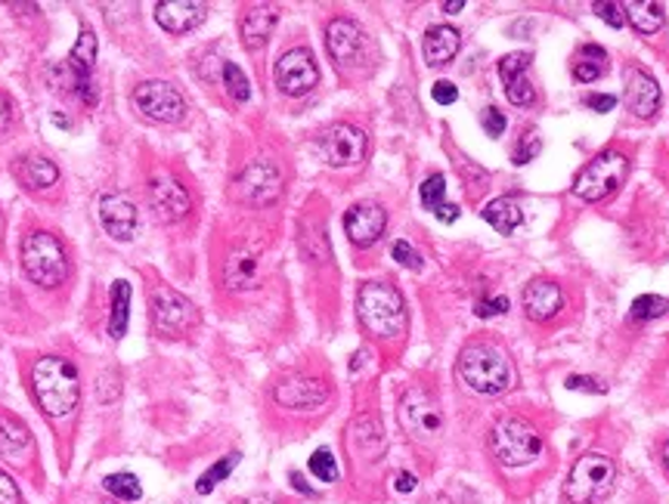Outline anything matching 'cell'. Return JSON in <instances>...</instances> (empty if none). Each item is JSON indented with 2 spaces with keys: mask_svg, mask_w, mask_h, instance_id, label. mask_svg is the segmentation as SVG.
<instances>
[{
  "mask_svg": "<svg viewBox=\"0 0 669 504\" xmlns=\"http://www.w3.org/2000/svg\"><path fill=\"white\" fill-rule=\"evenodd\" d=\"M236 462H239V455H230V458H223L221 464H214V467H211V470L205 474L202 480H199V492H202V495H208V492L214 489V483L226 480V474H230V470L236 467Z\"/></svg>",
  "mask_w": 669,
  "mask_h": 504,
  "instance_id": "cell-39",
  "label": "cell"
},
{
  "mask_svg": "<svg viewBox=\"0 0 669 504\" xmlns=\"http://www.w3.org/2000/svg\"><path fill=\"white\" fill-rule=\"evenodd\" d=\"M565 310V291L552 279H533L524 291V313L533 323H552Z\"/></svg>",
  "mask_w": 669,
  "mask_h": 504,
  "instance_id": "cell-18",
  "label": "cell"
},
{
  "mask_svg": "<svg viewBox=\"0 0 669 504\" xmlns=\"http://www.w3.org/2000/svg\"><path fill=\"white\" fill-rule=\"evenodd\" d=\"M484 217H487V223L496 232L511 236L524 223V211H521V204L515 202V199H496V202H490L484 207Z\"/></svg>",
  "mask_w": 669,
  "mask_h": 504,
  "instance_id": "cell-29",
  "label": "cell"
},
{
  "mask_svg": "<svg viewBox=\"0 0 669 504\" xmlns=\"http://www.w3.org/2000/svg\"><path fill=\"white\" fill-rule=\"evenodd\" d=\"M273 403L288 412H320L332 403V383L313 375H292L273 387Z\"/></svg>",
  "mask_w": 669,
  "mask_h": 504,
  "instance_id": "cell-10",
  "label": "cell"
},
{
  "mask_svg": "<svg viewBox=\"0 0 669 504\" xmlns=\"http://www.w3.org/2000/svg\"><path fill=\"white\" fill-rule=\"evenodd\" d=\"M595 13H598V20L608 22L610 28H620V25L627 22L623 3H608V0H602V3H595Z\"/></svg>",
  "mask_w": 669,
  "mask_h": 504,
  "instance_id": "cell-40",
  "label": "cell"
},
{
  "mask_svg": "<svg viewBox=\"0 0 669 504\" xmlns=\"http://www.w3.org/2000/svg\"><path fill=\"white\" fill-rule=\"evenodd\" d=\"M586 105L589 109H595V112H610V109L617 105V100L608 97V93H592V97H586Z\"/></svg>",
  "mask_w": 669,
  "mask_h": 504,
  "instance_id": "cell-47",
  "label": "cell"
},
{
  "mask_svg": "<svg viewBox=\"0 0 669 504\" xmlns=\"http://www.w3.org/2000/svg\"><path fill=\"white\" fill-rule=\"evenodd\" d=\"M394 261L404 263L406 269H422V257L412 251L409 242H394Z\"/></svg>",
  "mask_w": 669,
  "mask_h": 504,
  "instance_id": "cell-43",
  "label": "cell"
},
{
  "mask_svg": "<svg viewBox=\"0 0 669 504\" xmlns=\"http://www.w3.org/2000/svg\"><path fill=\"white\" fill-rule=\"evenodd\" d=\"M437 220H444V223L459 220V207H456V204H444V207L437 211Z\"/></svg>",
  "mask_w": 669,
  "mask_h": 504,
  "instance_id": "cell-51",
  "label": "cell"
},
{
  "mask_svg": "<svg viewBox=\"0 0 669 504\" xmlns=\"http://www.w3.org/2000/svg\"><path fill=\"white\" fill-rule=\"evenodd\" d=\"M528 68H530V53H508L499 62V75L506 81V97L511 105H521L528 109L536 102V90L533 84L528 81Z\"/></svg>",
  "mask_w": 669,
  "mask_h": 504,
  "instance_id": "cell-21",
  "label": "cell"
},
{
  "mask_svg": "<svg viewBox=\"0 0 669 504\" xmlns=\"http://www.w3.org/2000/svg\"><path fill=\"white\" fill-rule=\"evenodd\" d=\"M276 22H280V13H276L273 7H251L243 16V22H239L245 47H248V50H261V47L270 41Z\"/></svg>",
  "mask_w": 669,
  "mask_h": 504,
  "instance_id": "cell-26",
  "label": "cell"
},
{
  "mask_svg": "<svg viewBox=\"0 0 669 504\" xmlns=\"http://www.w3.org/2000/svg\"><path fill=\"white\" fill-rule=\"evenodd\" d=\"M506 310H508L506 298H490V301L478 303V310H474V313L487 319V316H496V313H506Z\"/></svg>",
  "mask_w": 669,
  "mask_h": 504,
  "instance_id": "cell-46",
  "label": "cell"
},
{
  "mask_svg": "<svg viewBox=\"0 0 669 504\" xmlns=\"http://www.w3.org/2000/svg\"><path fill=\"white\" fill-rule=\"evenodd\" d=\"M292 483H295V489H298V492H305V495H313V489L305 483V477H301V474H292Z\"/></svg>",
  "mask_w": 669,
  "mask_h": 504,
  "instance_id": "cell-53",
  "label": "cell"
},
{
  "mask_svg": "<svg viewBox=\"0 0 669 504\" xmlns=\"http://www.w3.org/2000/svg\"><path fill=\"white\" fill-rule=\"evenodd\" d=\"M629 174V159L620 149H605L602 155H595L592 162L577 174L573 180V192L583 202H605L608 196H614Z\"/></svg>",
  "mask_w": 669,
  "mask_h": 504,
  "instance_id": "cell-7",
  "label": "cell"
},
{
  "mask_svg": "<svg viewBox=\"0 0 669 504\" xmlns=\"http://www.w3.org/2000/svg\"><path fill=\"white\" fill-rule=\"evenodd\" d=\"M32 445V433L28 427L10 415H0V455L3 458H20L22 452Z\"/></svg>",
  "mask_w": 669,
  "mask_h": 504,
  "instance_id": "cell-30",
  "label": "cell"
},
{
  "mask_svg": "<svg viewBox=\"0 0 669 504\" xmlns=\"http://www.w3.org/2000/svg\"><path fill=\"white\" fill-rule=\"evenodd\" d=\"M102 483H106V489H109L119 502H140L143 499V486L134 474H112V477H106Z\"/></svg>",
  "mask_w": 669,
  "mask_h": 504,
  "instance_id": "cell-34",
  "label": "cell"
},
{
  "mask_svg": "<svg viewBox=\"0 0 669 504\" xmlns=\"http://www.w3.org/2000/svg\"><path fill=\"white\" fill-rule=\"evenodd\" d=\"M462 7H466V0H453V3H444L446 13H459Z\"/></svg>",
  "mask_w": 669,
  "mask_h": 504,
  "instance_id": "cell-55",
  "label": "cell"
},
{
  "mask_svg": "<svg viewBox=\"0 0 669 504\" xmlns=\"http://www.w3.org/2000/svg\"><path fill=\"white\" fill-rule=\"evenodd\" d=\"M369 140L360 127L354 124H332L320 137V152H323L325 164L332 167H354L366 159Z\"/></svg>",
  "mask_w": 669,
  "mask_h": 504,
  "instance_id": "cell-14",
  "label": "cell"
},
{
  "mask_svg": "<svg viewBox=\"0 0 669 504\" xmlns=\"http://www.w3.org/2000/svg\"><path fill=\"white\" fill-rule=\"evenodd\" d=\"M100 220L106 232L119 242H127L137 232V207L127 202L124 196H102L100 199Z\"/></svg>",
  "mask_w": 669,
  "mask_h": 504,
  "instance_id": "cell-24",
  "label": "cell"
},
{
  "mask_svg": "<svg viewBox=\"0 0 669 504\" xmlns=\"http://www.w3.org/2000/svg\"><path fill=\"white\" fill-rule=\"evenodd\" d=\"M134 105L140 109L149 122L177 124L186 115V100L183 93L168 81H143L134 90Z\"/></svg>",
  "mask_w": 669,
  "mask_h": 504,
  "instance_id": "cell-12",
  "label": "cell"
},
{
  "mask_svg": "<svg viewBox=\"0 0 669 504\" xmlns=\"http://www.w3.org/2000/svg\"><path fill=\"white\" fill-rule=\"evenodd\" d=\"M236 504H280V499H270V495H248V499H239Z\"/></svg>",
  "mask_w": 669,
  "mask_h": 504,
  "instance_id": "cell-52",
  "label": "cell"
},
{
  "mask_svg": "<svg viewBox=\"0 0 669 504\" xmlns=\"http://www.w3.org/2000/svg\"><path fill=\"white\" fill-rule=\"evenodd\" d=\"M669 310V301L667 298H657V294H645V298H639V301L632 303V319L635 323H648V319H657V316H664Z\"/></svg>",
  "mask_w": 669,
  "mask_h": 504,
  "instance_id": "cell-36",
  "label": "cell"
},
{
  "mask_svg": "<svg viewBox=\"0 0 669 504\" xmlns=\"http://www.w3.org/2000/svg\"><path fill=\"white\" fill-rule=\"evenodd\" d=\"M623 13H627V20L632 22V28H635L639 35H657V32L664 28V7H660V3L639 0V3H627Z\"/></svg>",
  "mask_w": 669,
  "mask_h": 504,
  "instance_id": "cell-31",
  "label": "cell"
},
{
  "mask_svg": "<svg viewBox=\"0 0 669 504\" xmlns=\"http://www.w3.org/2000/svg\"><path fill=\"white\" fill-rule=\"evenodd\" d=\"M13 122V102L7 93H0V130H7Z\"/></svg>",
  "mask_w": 669,
  "mask_h": 504,
  "instance_id": "cell-48",
  "label": "cell"
},
{
  "mask_svg": "<svg viewBox=\"0 0 669 504\" xmlns=\"http://www.w3.org/2000/svg\"><path fill=\"white\" fill-rule=\"evenodd\" d=\"M617 486V458L608 449H586L570 464L568 480L561 486L565 504H605Z\"/></svg>",
  "mask_w": 669,
  "mask_h": 504,
  "instance_id": "cell-3",
  "label": "cell"
},
{
  "mask_svg": "<svg viewBox=\"0 0 669 504\" xmlns=\"http://www.w3.org/2000/svg\"><path fill=\"white\" fill-rule=\"evenodd\" d=\"M94 62H97V35H94L90 28H84L82 38H78V43L72 47V53H69L65 65H69V72L75 75L78 93H82V100L87 102V105H94V102H97V93H94V87H90Z\"/></svg>",
  "mask_w": 669,
  "mask_h": 504,
  "instance_id": "cell-20",
  "label": "cell"
},
{
  "mask_svg": "<svg viewBox=\"0 0 669 504\" xmlns=\"http://www.w3.org/2000/svg\"><path fill=\"white\" fill-rule=\"evenodd\" d=\"M0 504H20V489L0 470Z\"/></svg>",
  "mask_w": 669,
  "mask_h": 504,
  "instance_id": "cell-44",
  "label": "cell"
},
{
  "mask_svg": "<svg viewBox=\"0 0 669 504\" xmlns=\"http://www.w3.org/2000/svg\"><path fill=\"white\" fill-rule=\"evenodd\" d=\"M156 20L171 35H186L205 22V3L199 0H168L156 7Z\"/></svg>",
  "mask_w": 669,
  "mask_h": 504,
  "instance_id": "cell-23",
  "label": "cell"
},
{
  "mask_svg": "<svg viewBox=\"0 0 669 504\" xmlns=\"http://www.w3.org/2000/svg\"><path fill=\"white\" fill-rule=\"evenodd\" d=\"M127 316H131V285L115 282L112 285V316H109V335L112 338H124Z\"/></svg>",
  "mask_w": 669,
  "mask_h": 504,
  "instance_id": "cell-33",
  "label": "cell"
},
{
  "mask_svg": "<svg viewBox=\"0 0 669 504\" xmlns=\"http://www.w3.org/2000/svg\"><path fill=\"white\" fill-rule=\"evenodd\" d=\"M22 266H25L28 279L44 285V288H57L69 276V257L62 251L60 239L50 236V232L25 236V242H22Z\"/></svg>",
  "mask_w": 669,
  "mask_h": 504,
  "instance_id": "cell-8",
  "label": "cell"
},
{
  "mask_svg": "<svg viewBox=\"0 0 669 504\" xmlns=\"http://www.w3.org/2000/svg\"><path fill=\"white\" fill-rule=\"evenodd\" d=\"M347 449L357 462L379 464L385 458V433L372 415H360L347 427Z\"/></svg>",
  "mask_w": 669,
  "mask_h": 504,
  "instance_id": "cell-17",
  "label": "cell"
},
{
  "mask_svg": "<svg viewBox=\"0 0 669 504\" xmlns=\"http://www.w3.org/2000/svg\"><path fill=\"white\" fill-rule=\"evenodd\" d=\"M444 192H446V180L441 177V174H431L425 182H422V204H425L428 211H441L444 207Z\"/></svg>",
  "mask_w": 669,
  "mask_h": 504,
  "instance_id": "cell-38",
  "label": "cell"
},
{
  "mask_svg": "<svg viewBox=\"0 0 669 504\" xmlns=\"http://www.w3.org/2000/svg\"><path fill=\"white\" fill-rule=\"evenodd\" d=\"M385 226H387L385 207L375 202L354 204L345 217L347 239L357 244V248H369V244L379 242V239L385 236Z\"/></svg>",
  "mask_w": 669,
  "mask_h": 504,
  "instance_id": "cell-16",
  "label": "cell"
},
{
  "mask_svg": "<svg viewBox=\"0 0 669 504\" xmlns=\"http://www.w3.org/2000/svg\"><path fill=\"white\" fill-rule=\"evenodd\" d=\"M540 149H543V142H540V137H536V134H528L524 140L518 142V149H515V164L533 162V159L540 155Z\"/></svg>",
  "mask_w": 669,
  "mask_h": 504,
  "instance_id": "cell-41",
  "label": "cell"
},
{
  "mask_svg": "<svg viewBox=\"0 0 669 504\" xmlns=\"http://www.w3.org/2000/svg\"><path fill=\"white\" fill-rule=\"evenodd\" d=\"M459 47H462V38H459V32L449 28V25L428 28L425 43H422L428 65H446V62H453V56L459 53Z\"/></svg>",
  "mask_w": 669,
  "mask_h": 504,
  "instance_id": "cell-27",
  "label": "cell"
},
{
  "mask_svg": "<svg viewBox=\"0 0 669 504\" xmlns=\"http://www.w3.org/2000/svg\"><path fill=\"white\" fill-rule=\"evenodd\" d=\"M627 105L632 115L651 118L660 109V87L642 68H629L627 75Z\"/></svg>",
  "mask_w": 669,
  "mask_h": 504,
  "instance_id": "cell-25",
  "label": "cell"
},
{
  "mask_svg": "<svg viewBox=\"0 0 669 504\" xmlns=\"http://www.w3.org/2000/svg\"><path fill=\"white\" fill-rule=\"evenodd\" d=\"M102 504H112V502H102Z\"/></svg>",
  "mask_w": 669,
  "mask_h": 504,
  "instance_id": "cell-57",
  "label": "cell"
},
{
  "mask_svg": "<svg viewBox=\"0 0 669 504\" xmlns=\"http://www.w3.org/2000/svg\"><path fill=\"white\" fill-rule=\"evenodd\" d=\"M236 196L245 204H255V207H264L273 204L283 196V177L276 171V164L270 162H251L239 174L236 180Z\"/></svg>",
  "mask_w": 669,
  "mask_h": 504,
  "instance_id": "cell-15",
  "label": "cell"
},
{
  "mask_svg": "<svg viewBox=\"0 0 669 504\" xmlns=\"http://www.w3.org/2000/svg\"><path fill=\"white\" fill-rule=\"evenodd\" d=\"M425 504H453V499H449V495H434V499Z\"/></svg>",
  "mask_w": 669,
  "mask_h": 504,
  "instance_id": "cell-56",
  "label": "cell"
},
{
  "mask_svg": "<svg viewBox=\"0 0 669 504\" xmlns=\"http://www.w3.org/2000/svg\"><path fill=\"white\" fill-rule=\"evenodd\" d=\"M310 470H313V477L323 480V483H335V480H338V464H335V458H332L329 449H317V452H313Z\"/></svg>",
  "mask_w": 669,
  "mask_h": 504,
  "instance_id": "cell-37",
  "label": "cell"
},
{
  "mask_svg": "<svg viewBox=\"0 0 669 504\" xmlns=\"http://www.w3.org/2000/svg\"><path fill=\"white\" fill-rule=\"evenodd\" d=\"M434 100L441 102V105H453V102L459 100V90H456V84H449V81L434 84Z\"/></svg>",
  "mask_w": 669,
  "mask_h": 504,
  "instance_id": "cell-45",
  "label": "cell"
},
{
  "mask_svg": "<svg viewBox=\"0 0 669 504\" xmlns=\"http://www.w3.org/2000/svg\"><path fill=\"white\" fill-rule=\"evenodd\" d=\"M481 124H484V130H487V137H503V130H506V115L499 112V109H484V115H481Z\"/></svg>",
  "mask_w": 669,
  "mask_h": 504,
  "instance_id": "cell-42",
  "label": "cell"
},
{
  "mask_svg": "<svg viewBox=\"0 0 669 504\" xmlns=\"http://www.w3.org/2000/svg\"><path fill=\"white\" fill-rule=\"evenodd\" d=\"M149 199H152L156 214L168 223L183 220V217L189 214V207H193L189 192H186V189H183L181 182L174 180V177H164V174L152 180V186H149Z\"/></svg>",
  "mask_w": 669,
  "mask_h": 504,
  "instance_id": "cell-19",
  "label": "cell"
},
{
  "mask_svg": "<svg viewBox=\"0 0 669 504\" xmlns=\"http://www.w3.org/2000/svg\"><path fill=\"white\" fill-rule=\"evenodd\" d=\"M261 282V254L251 248H236L223 263V285L230 291H251Z\"/></svg>",
  "mask_w": 669,
  "mask_h": 504,
  "instance_id": "cell-22",
  "label": "cell"
},
{
  "mask_svg": "<svg viewBox=\"0 0 669 504\" xmlns=\"http://www.w3.org/2000/svg\"><path fill=\"white\" fill-rule=\"evenodd\" d=\"M397 418L412 443L434 445L444 437V408L425 387H406L400 405H397Z\"/></svg>",
  "mask_w": 669,
  "mask_h": 504,
  "instance_id": "cell-6",
  "label": "cell"
},
{
  "mask_svg": "<svg viewBox=\"0 0 669 504\" xmlns=\"http://www.w3.org/2000/svg\"><path fill=\"white\" fill-rule=\"evenodd\" d=\"M568 387L570 390H589V393H602L605 390L602 383H595L592 378H570Z\"/></svg>",
  "mask_w": 669,
  "mask_h": 504,
  "instance_id": "cell-49",
  "label": "cell"
},
{
  "mask_svg": "<svg viewBox=\"0 0 669 504\" xmlns=\"http://www.w3.org/2000/svg\"><path fill=\"white\" fill-rule=\"evenodd\" d=\"M325 47L332 53V60L338 68H363L369 62V38L366 32L350 20H332L325 28Z\"/></svg>",
  "mask_w": 669,
  "mask_h": 504,
  "instance_id": "cell-11",
  "label": "cell"
},
{
  "mask_svg": "<svg viewBox=\"0 0 669 504\" xmlns=\"http://www.w3.org/2000/svg\"><path fill=\"white\" fill-rule=\"evenodd\" d=\"M320 84V68L307 47H295L276 62V87L285 97H305Z\"/></svg>",
  "mask_w": 669,
  "mask_h": 504,
  "instance_id": "cell-13",
  "label": "cell"
},
{
  "mask_svg": "<svg viewBox=\"0 0 669 504\" xmlns=\"http://www.w3.org/2000/svg\"><path fill=\"white\" fill-rule=\"evenodd\" d=\"M487 455L515 499H528L555 467V452L543 424L528 412H503L487 430Z\"/></svg>",
  "mask_w": 669,
  "mask_h": 504,
  "instance_id": "cell-1",
  "label": "cell"
},
{
  "mask_svg": "<svg viewBox=\"0 0 669 504\" xmlns=\"http://www.w3.org/2000/svg\"><path fill=\"white\" fill-rule=\"evenodd\" d=\"M223 87H226V93L236 102L251 100V84H248V78H245L243 68H239L236 62H226V65H223Z\"/></svg>",
  "mask_w": 669,
  "mask_h": 504,
  "instance_id": "cell-35",
  "label": "cell"
},
{
  "mask_svg": "<svg viewBox=\"0 0 669 504\" xmlns=\"http://www.w3.org/2000/svg\"><path fill=\"white\" fill-rule=\"evenodd\" d=\"M456 375L478 396H503L518 383V371H515L511 356L493 341L468 343L459 353Z\"/></svg>",
  "mask_w": 669,
  "mask_h": 504,
  "instance_id": "cell-2",
  "label": "cell"
},
{
  "mask_svg": "<svg viewBox=\"0 0 669 504\" xmlns=\"http://www.w3.org/2000/svg\"><path fill=\"white\" fill-rule=\"evenodd\" d=\"M360 323L372 338H400L406 331V303L400 291L387 282H366L357 294Z\"/></svg>",
  "mask_w": 669,
  "mask_h": 504,
  "instance_id": "cell-5",
  "label": "cell"
},
{
  "mask_svg": "<svg viewBox=\"0 0 669 504\" xmlns=\"http://www.w3.org/2000/svg\"><path fill=\"white\" fill-rule=\"evenodd\" d=\"M16 174L28 189H47V186L60 180V167L50 159H44V155H25L20 167H16Z\"/></svg>",
  "mask_w": 669,
  "mask_h": 504,
  "instance_id": "cell-28",
  "label": "cell"
},
{
  "mask_svg": "<svg viewBox=\"0 0 669 504\" xmlns=\"http://www.w3.org/2000/svg\"><path fill=\"white\" fill-rule=\"evenodd\" d=\"M605 62H608V56H605V50H602V47H595V43L580 47L577 62H573V78H577L580 84L598 81V78L605 75V68H608Z\"/></svg>",
  "mask_w": 669,
  "mask_h": 504,
  "instance_id": "cell-32",
  "label": "cell"
},
{
  "mask_svg": "<svg viewBox=\"0 0 669 504\" xmlns=\"http://www.w3.org/2000/svg\"><path fill=\"white\" fill-rule=\"evenodd\" d=\"M397 492H412V489H416V477H412V474H397Z\"/></svg>",
  "mask_w": 669,
  "mask_h": 504,
  "instance_id": "cell-50",
  "label": "cell"
},
{
  "mask_svg": "<svg viewBox=\"0 0 669 504\" xmlns=\"http://www.w3.org/2000/svg\"><path fill=\"white\" fill-rule=\"evenodd\" d=\"M152 323H156V328L162 335L183 338V335H189L199 325V310H196V303L186 301L181 291L162 285L152 294Z\"/></svg>",
  "mask_w": 669,
  "mask_h": 504,
  "instance_id": "cell-9",
  "label": "cell"
},
{
  "mask_svg": "<svg viewBox=\"0 0 669 504\" xmlns=\"http://www.w3.org/2000/svg\"><path fill=\"white\" fill-rule=\"evenodd\" d=\"M660 464H664V474L669 477V440L660 445Z\"/></svg>",
  "mask_w": 669,
  "mask_h": 504,
  "instance_id": "cell-54",
  "label": "cell"
},
{
  "mask_svg": "<svg viewBox=\"0 0 669 504\" xmlns=\"http://www.w3.org/2000/svg\"><path fill=\"white\" fill-rule=\"evenodd\" d=\"M32 390L50 418H62L78 405V396H82L78 368L62 356H44L32 368Z\"/></svg>",
  "mask_w": 669,
  "mask_h": 504,
  "instance_id": "cell-4",
  "label": "cell"
}]
</instances>
